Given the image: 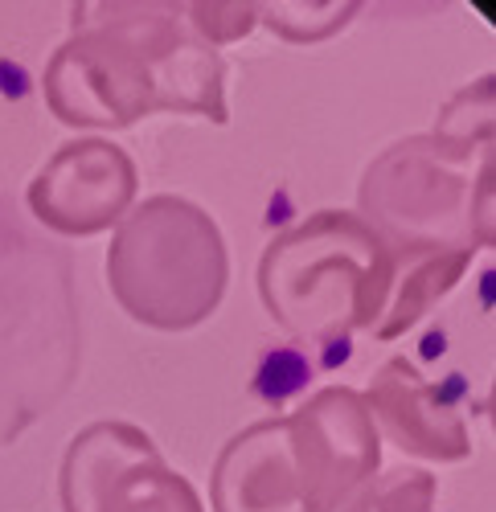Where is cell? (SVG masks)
I'll list each match as a JSON object with an SVG mask.
<instances>
[{
    "label": "cell",
    "mask_w": 496,
    "mask_h": 512,
    "mask_svg": "<svg viewBox=\"0 0 496 512\" xmlns=\"http://www.w3.org/2000/svg\"><path fill=\"white\" fill-rule=\"evenodd\" d=\"M394 287V250L361 213L320 209L271 238L259 259V295L279 328L316 345H349L374 328Z\"/></svg>",
    "instance_id": "obj_2"
},
{
    "label": "cell",
    "mask_w": 496,
    "mask_h": 512,
    "mask_svg": "<svg viewBox=\"0 0 496 512\" xmlns=\"http://www.w3.org/2000/svg\"><path fill=\"white\" fill-rule=\"evenodd\" d=\"M435 492H439V484L431 472L394 467V472L374 476L365 488H357L341 512H431Z\"/></svg>",
    "instance_id": "obj_11"
},
{
    "label": "cell",
    "mask_w": 496,
    "mask_h": 512,
    "mask_svg": "<svg viewBox=\"0 0 496 512\" xmlns=\"http://www.w3.org/2000/svg\"><path fill=\"white\" fill-rule=\"evenodd\" d=\"M287 439L312 512H341L382 467L378 426L365 398L349 386H324L287 414Z\"/></svg>",
    "instance_id": "obj_6"
},
{
    "label": "cell",
    "mask_w": 496,
    "mask_h": 512,
    "mask_svg": "<svg viewBox=\"0 0 496 512\" xmlns=\"http://www.w3.org/2000/svg\"><path fill=\"white\" fill-rule=\"evenodd\" d=\"M222 58L193 37L181 5H78L46 66V103L70 127H132L152 111L226 123Z\"/></svg>",
    "instance_id": "obj_1"
},
{
    "label": "cell",
    "mask_w": 496,
    "mask_h": 512,
    "mask_svg": "<svg viewBox=\"0 0 496 512\" xmlns=\"http://www.w3.org/2000/svg\"><path fill=\"white\" fill-rule=\"evenodd\" d=\"M115 304L156 332H185L210 320L230 283V254L201 205L160 193L123 213L107 246Z\"/></svg>",
    "instance_id": "obj_3"
},
{
    "label": "cell",
    "mask_w": 496,
    "mask_h": 512,
    "mask_svg": "<svg viewBox=\"0 0 496 512\" xmlns=\"http://www.w3.org/2000/svg\"><path fill=\"white\" fill-rule=\"evenodd\" d=\"M468 156L472 152L439 136L394 144L365 173L361 185V209L369 213L365 222L386 238L390 250L398 246L402 254L427 246H460V242H443V234L456 222L468 189V177L460 173V160Z\"/></svg>",
    "instance_id": "obj_5"
},
{
    "label": "cell",
    "mask_w": 496,
    "mask_h": 512,
    "mask_svg": "<svg viewBox=\"0 0 496 512\" xmlns=\"http://www.w3.org/2000/svg\"><path fill=\"white\" fill-rule=\"evenodd\" d=\"M58 496L62 512H205L193 484L132 422H91L78 431L62 459Z\"/></svg>",
    "instance_id": "obj_4"
},
{
    "label": "cell",
    "mask_w": 496,
    "mask_h": 512,
    "mask_svg": "<svg viewBox=\"0 0 496 512\" xmlns=\"http://www.w3.org/2000/svg\"><path fill=\"white\" fill-rule=\"evenodd\" d=\"M476 259V246L460 242V246H427V250H410L406 267L394 271V287L382 320L374 324L378 340H394L406 328H415L443 295L456 287L468 271V263Z\"/></svg>",
    "instance_id": "obj_10"
},
{
    "label": "cell",
    "mask_w": 496,
    "mask_h": 512,
    "mask_svg": "<svg viewBox=\"0 0 496 512\" xmlns=\"http://www.w3.org/2000/svg\"><path fill=\"white\" fill-rule=\"evenodd\" d=\"M136 164L111 140L62 144L29 185V209L41 226L70 238H91L123 222L136 201Z\"/></svg>",
    "instance_id": "obj_7"
},
{
    "label": "cell",
    "mask_w": 496,
    "mask_h": 512,
    "mask_svg": "<svg viewBox=\"0 0 496 512\" xmlns=\"http://www.w3.org/2000/svg\"><path fill=\"white\" fill-rule=\"evenodd\" d=\"M308 377H312V365L300 349H275V353L263 357V365L255 373V394L267 398V402H283L296 390H304Z\"/></svg>",
    "instance_id": "obj_12"
},
{
    "label": "cell",
    "mask_w": 496,
    "mask_h": 512,
    "mask_svg": "<svg viewBox=\"0 0 496 512\" xmlns=\"http://www.w3.org/2000/svg\"><path fill=\"white\" fill-rule=\"evenodd\" d=\"M374 426H382L386 439L398 443L406 455H419L431 463H456L472 455V435L460 410L443 398V386L427 381L406 357H390L361 394Z\"/></svg>",
    "instance_id": "obj_8"
},
{
    "label": "cell",
    "mask_w": 496,
    "mask_h": 512,
    "mask_svg": "<svg viewBox=\"0 0 496 512\" xmlns=\"http://www.w3.org/2000/svg\"><path fill=\"white\" fill-rule=\"evenodd\" d=\"M185 13H193V29L201 33L205 46H226V41H238L242 33H251L255 5H189Z\"/></svg>",
    "instance_id": "obj_13"
},
{
    "label": "cell",
    "mask_w": 496,
    "mask_h": 512,
    "mask_svg": "<svg viewBox=\"0 0 496 512\" xmlns=\"http://www.w3.org/2000/svg\"><path fill=\"white\" fill-rule=\"evenodd\" d=\"M210 500L214 512H312L292 459L287 418H263L222 447Z\"/></svg>",
    "instance_id": "obj_9"
}]
</instances>
